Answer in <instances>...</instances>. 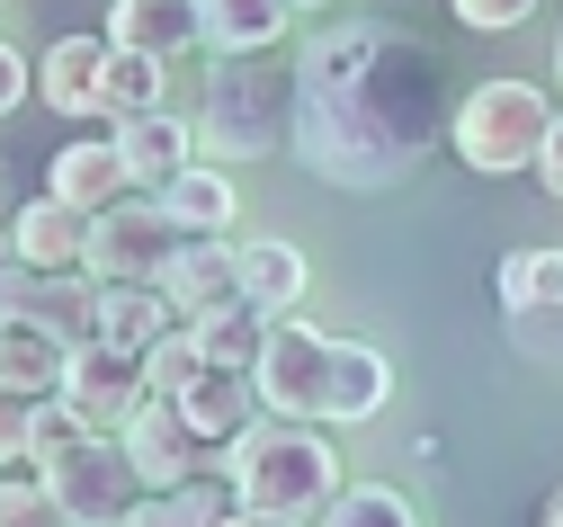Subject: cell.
I'll return each instance as SVG.
<instances>
[{
    "instance_id": "26",
    "label": "cell",
    "mask_w": 563,
    "mask_h": 527,
    "mask_svg": "<svg viewBox=\"0 0 563 527\" xmlns=\"http://www.w3.org/2000/svg\"><path fill=\"white\" fill-rule=\"evenodd\" d=\"M170 108V63L162 54H108V125L162 117Z\"/></svg>"
},
{
    "instance_id": "38",
    "label": "cell",
    "mask_w": 563,
    "mask_h": 527,
    "mask_svg": "<svg viewBox=\"0 0 563 527\" xmlns=\"http://www.w3.org/2000/svg\"><path fill=\"white\" fill-rule=\"evenodd\" d=\"M296 10H322V0H296Z\"/></svg>"
},
{
    "instance_id": "27",
    "label": "cell",
    "mask_w": 563,
    "mask_h": 527,
    "mask_svg": "<svg viewBox=\"0 0 563 527\" xmlns=\"http://www.w3.org/2000/svg\"><path fill=\"white\" fill-rule=\"evenodd\" d=\"M501 305H510V314H563V251H554V242L501 260Z\"/></svg>"
},
{
    "instance_id": "23",
    "label": "cell",
    "mask_w": 563,
    "mask_h": 527,
    "mask_svg": "<svg viewBox=\"0 0 563 527\" xmlns=\"http://www.w3.org/2000/svg\"><path fill=\"white\" fill-rule=\"evenodd\" d=\"M206 54H277L296 36V0H197Z\"/></svg>"
},
{
    "instance_id": "34",
    "label": "cell",
    "mask_w": 563,
    "mask_h": 527,
    "mask_svg": "<svg viewBox=\"0 0 563 527\" xmlns=\"http://www.w3.org/2000/svg\"><path fill=\"white\" fill-rule=\"evenodd\" d=\"M537 179H545V197H563V117H554V134H545V162H537Z\"/></svg>"
},
{
    "instance_id": "9",
    "label": "cell",
    "mask_w": 563,
    "mask_h": 527,
    "mask_svg": "<svg viewBox=\"0 0 563 527\" xmlns=\"http://www.w3.org/2000/svg\"><path fill=\"white\" fill-rule=\"evenodd\" d=\"M10 268L63 277V268H90V206L73 197H27L10 215Z\"/></svg>"
},
{
    "instance_id": "25",
    "label": "cell",
    "mask_w": 563,
    "mask_h": 527,
    "mask_svg": "<svg viewBox=\"0 0 563 527\" xmlns=\"http://www.w3.org/2000/svg\"><path fill=\"white\" fill-rule=\"evenodd\" d=\"M305 286H313V268L296 242H242V305H260L268 322H296Z\"/></svg>"
},
{
    "instance_id": "12",
    "label": "cell",
    "mask_w": 563,
    "mask_h": 527,
    "mask_svg": "<svg viewBox=\"0 0 563 527\" xmlns=\"http://www.w3.org/2000/svg\"><path fill=\"white\" fill-rule=\"evenodd\" d=\"M10 314L19 322H45L54 340H90L99 331V277L90 268H63V277H36V268H10Z\"/></svg>"
},
{
    "instance_id": "4",
    "label": "cell",
    "mask_w": 563,
    "mask_h": 527,
    "mask_svg": "<svg viewBox=\"0 0 563 527\" xmlns=\"http://www.w3.org/2000/svg\"><path fill=\"white\" fill-rule=\"evenodd\" d=\"M554 99L537 90V81H474L465 99H456V125H448V143H456V162L474 171V179H510V171H537L545 162V134H554Z\"/></svg>"
},
{
    "instance_id": "33",
    "label": "cell",
    "mask_w": 563,
    "mask_h": 527,
    "mask_svg": "<svg viewBox=\"0 0 563 527\" xmlns=\"http://www.w3.org/2000/svg\"><path fill=\"white\" fill-rule=\"evenodd\" d=\"M27 99V45H0V108Z\"/></svg>"
},
{
    "instance_id": "1",
    "label": "cell",
    "mask_w": 563,
    "mask_h": 527,
    "mask_svg": "<svg viewBox=\"0 0 563 527\" xmlns=\"http://www.w3.org/2000/svg\"><path fill=\"white\" fill-rule=\"evenodd\" d=\"M456 108L439 81V54L411 28L385 19H340L305 45V117H296V162L349 197H385L448 143Z\"/></svg>"
},
{
    "instance_id": "35",
    "label": "cell",
    "mask_w": 563,
    "mask_h": 527,
    "mask_svg": "<svg viewBox=\"0 0 563 527\" xmlns=\"http://www.w3.org/2000/svg\"><path fill=\"white\" fill-rule=\"evenodd\" d=\"M537 527H563V483L545 492V509H537Z\"/></svg>"
},
{
    "instance_id": "31",
    "label": "cell",
    "mask_w": 563,
    "mask_h": 527,
    "mask_svg": "<svg viewBox=\"0 0 563 527\" xmlns=\"http://www.w3.org/2000/svg\"><path fill=\"white\" fill-rule=\"evenodd\" d=\"M0 527H63L54 492H45V465H10V492H0Z\"/></svg>"
},
{
    "instance_id": "13",
    "label": "cell",
    "mask_w": 563,
    "mask_h": 527,
    "mask_svg": "<svg viewBox=\"0 0 563 527\" xmlns=\"http://www.w3.org/2000/svg\"><path fill=\"white\" fill-rule=\"evenodd\" d=\"M179 411H188V429H197L206 447H233L251 420H268V403H260V375H251V366H216V358H206V375L179 394Z\"/></svg>"
},
{
    "instance_id": "18",
    "label": "cell",
    "mask_w": 563,
    "mask_h": 527,
    "mask_svg": "<svg viewBox=\"0 0 563 527\" xmlns=\"http://www.w3.org/2000/svg\"><path fill=\"white\" fill-rule=\"evenodd\" d=\"M108 134H117V153H125V171H134V188H144V197H162V188L206 153L197 125H179L170 108H162V117H125V125H108Z\"/></svg>"
},
{
    "instance_id": "14",
    "label": "cell",
    "mask_w": 563,
    "mask_h": 527,
    "mask_svg": "<svg viewBox=\"0 0 563 527\" xmlns=\"http://www.w3.org/2000/svg\"><path fill=\"white\" fill-rule=\"evenodd\" d=\"M162 295L179 305V322H206V314L242 305V242H233V233H224V242H188V251L170 260Z\"/></svg>"
},
{
    "instance_id": "6",
    "label": "cell",
    "mask_w": 563,
    "mask_h": 527,
    "mask_svg": "<svg viewBox=\"0 0 563 527\" xmlns=\"http://www.w3.org/2000/svg\"><path fill=\"white\" fill-rule=\"evenodd\" d=\"M45 492H54L63 527H125V509L144 501V474H134L125 438H81L73 457L45 465Z\"/></svg>"
},
{
    "instance_id": "7",
    "label": "cell",
    "mask_w": 563,
    "mask_h": 527,
    "mask_svg": "<svg viewBox=\"0 0 563 527\" xmlns=\"http://www.w3.org/2000/svg\"><path fill=\"white\" fill-rule=\"evenodd\" d=\"M331 358H340L331 331H313V322H277L268 349H260V366H251L268 420H322V403H331Z\"/></svg>"
},
{
    "instance_id": "36",
    "label": "cell",
    "mask_w": 563,
    "mask_h": 527,
    "mask_svg": "<svg viewBox=\"0 0 563 527\" xmlns=\"http://www.w3.org/2000/svg\"><path fill=\"white\" fill-rule=\"evenodd\" d=\"M233 527H296V518H260V509H233Z\"/></svg>"
},
{
    "instance_id": "2",
    "label": "cell",
    "mask_w": 563,
    "mask_h": 527,
    "mask_svg": "<svg viewBox=\"0 0 563 527\" xmlns=\"http://www.w3.org/2000/svg\"><path fill=\"white\" fill-rule=\"evenodd\" d=\"M296 117H305V54H216L206 63V99H197V143L206 162H268L296 153Z\"/></svg>"
},
{
    "instance_id": "22",
    "label": "cell",
    "mask_w": 563,
    "mask_h": 527,
    "mask_svg": "<svg viewBox=\"0 0 563 527\" xmlns=\"http://www.w3.org/2000/svg\"><path fill=\"white\" fill-rule=\"evenodd\" d=\"M162 206H170V223H179L188 242H224L233 215H242V188H233L224 162H188V171L162 188Z\"/></svg>"
},
{
    "instance_id": "37",
    "label": "cell",
    "mask_w": 563,
    "mask_h": 527,
    "mask_svg": "<svg viewBox=\"0 0 563 527\" xmlns=\"http://www.w3.org/2000/svg\"><path fill=\"white\" fill-rule=\"evenodd\" d=\"M554 81H563V45H554Z\"/></svg>"
},
{
    "instance_id": "24",
    "label": "cell",
    "mask_w": 563,
    "mask_h": 527,
    "mask_svg": "<svg viewBox=\"0 0 563 527\" xmlns=\"http://www.w3.org/2000/svg\"><path fill=\"white\" fill-rule=\"evenodd\" d=\"M81 438H90V420L63 394H45V403H10V420H0V457H10V465H54V457H73Z\"/></svg>"
},
{
    "instance_id": "20",
    "label": "cell",
    "mask_w": 563,
    "mask_h": 527,
    "mask_svg": "<svg viewBox=\"0 0 563 527\" xmlns=\"http://www.w3.org/2000/svg\"><path fill=\"white\" fill-rule=\"evenodd\" d=\"M170 331H179V305H170L162 286H99V331L90 340H108L125 358H153Z\"/></svg>"
},
{
    "instance_id": "30",
    "label": "cell",
    "mask_w": 563,
    "mask_h": 527,
    "mask_svg": "<svg viewBox=\"0 0 563 527\" xmlns=\"http://www.w3.org/2000/svg\"><path fill=\"white\" fill-rule=\"evenodd\" d=\"M322 527H420V518H411V501H402V492L358 483V492H340V501H331V518H322Z\"/></svg>"
},
{
    "instance_id": "5",
    "label": "cell",
    "mask_w": 563,
    "mask_h": 527,
    "mask_svg": "<svg viewBox=\"0 0 563 527\" xmlns=\"http://www.w3.org/2000/svg\"><path fill=\"white\" fill-rule=\"evenodd\" d=\"M179 251H188V233L170 223L162 197H117L90 215V277L99 286H162Z\"/></svg>"
},
{
    "instance_id": "19",
    "label": "cell",
    "mask_w": 563,
    "mask_h": 527,
    "mask_svg": "<svg viewBox=\"0 0 563 527\" xmlns=\"http://www.w3.org/2000/svg\"><path fill=\"white\" fill-rule=\"evenodd\" d=\"M233 509H242L233 474L206 465V474H188V483H170V492H144V501L125 509V527H233Z\"/></svg>"
},
{
    "instance_id": "3",
    "label": "cell",
    "mask_w": 563,
    "mask_h": 527,
    "mask_svg": "<svg viewBox=\"0 0 563 527\" xmlns=\"http://www.w3.org/2000/svg\"><path fill=\"white\" fill-rule=\"evenodd\" d=\"M224 474H233L242 509H260V518H296V527H322L331 501L349 492L340 447L322 438V420H251V429L224 447Z\"/></svg>"
},
{
    "instance_id": "16",
    "label": "cell",
    "mask_w": 563,
    "mask_h": 527,
    "mask_svg": "<svg viewBox=\"0 0 563 527\" xmlns=\"http://www.w3.org/2000/svg\"><path fill=\"white\" fill-rule=\"evenodd\" d=\"M45 197H73V206H117V197H144L134 188V171H125V153H117V134H81V143H63L54 153V171H45Z\"/></svg>"
},
{
    "instance_id": "8",
    "label": "cell",
    "mask_w": 563,
    "mask_h": 527,
    "mask_svg": "<svg viewBox=\"0 0 563 527\" xmlns=\"http://www.w3.org/2000/svg\"><path fill=\"white\" fill-rule=\"evenodd\" d=\"M63 403L90 420V438H125V420L153 403V375H144V358H125L108 340H81L73 366H63Z\"/></svg>"
},
{
    "instance_id": "11",
    "label": "cell",
    "mask_w": 563,
    "mask_h": 527,
    "mask_svg": "<svg viewBox=\"0 0 563 527\" xmlns=\"http://www.w3.org/2000/svg\"><path fill=\"white\" fill-rule=\"evenodd\" d=\"M108 36H54L36 54V99L54 117H108Z\"/></svg>"
},
{
    "instance_id": "21",
    "label": "cell",
    "mask_w": 563,
    "mask_h": 527,
    "mask_svg": "<svg viewBox=\"0 0 563 527\" xmlns=\"http://www.w3.org/2000/svg\"><path fill=\"white\" fill-rule=\"evenodd\" d=\"M394 403V358L376 340H340L331 358V403H322V429H349V420H376Z\"/></svg>"
},
{
    "instance_id": "10",
    "label": "cell",
    "mask_w": 563,
    "mask_h": 527,
    "mask_svg": "<svg viewBox=\"0 0 563 527\" xmlns=\"http://www.w3.org/2000/svg\"><path fill=\"white\" fill-rule=\"evenodd\" d=\"M125 457H134V474H144V492H170V483H188V474L216 465V447L188 429L179 403H144V411L125 420Z\"/></svg>"
},
{
    "instance_id": "29",
    "label": "cell",
    "mask_w": 563,
    "mask_h": 527,
    "mask_svg": "<svg viewBox=\"0 0 563 527\" xmlns=\"http://www.w3.org/2000/svg\"><path fill=\"white\" fill-rule=\"evenodd\" d=\"M144 375H153V403H179V394L197 385V375H206V349H197V331L179 322V331H170V340L144 358Z\"/></svg>"
},
{
    "instance_id": "28",
    "label": "cell",
    "mask_w": 563,
    "mask_h": 527,
    "mask_svg": "<svg viewBox=\"0 0 563 527\" xmlns=\"http://www.w3.org/2000/svg\"><path fill=\"white\" fill-rule=\"evenodd\" d=\"M197 331V349L216 358V366H260V349H268V314L260 305H224V314H206V322H188Z\"/></svg>"
},
{
    "instance_id": "32",
    "label": "cell",
    "mask_w": 563,
    "mask_h": 527,
    "mask_svg": "<svg viewBox=\"0 0 563 527\" xmlns=\"http://www.w3.org/2000/svg\"><path fill=\"white\" fill-rule=\"evenodd\" d=\"M456 10V28H474V36H510V28H528L545 0H448Z\"/></svg>"
},
{
    "instance_id": "17",
    "label": "cell",
    "mask_w": 563,
    "mask_h": 527,
    "mask_svg": "<svg viewBox=\"0 0 563 527\" xmlns=\"http://www.w3.org/2000/svg\"><path fill=\"white\" fill-rule=\"evenodd\" d=\"M63 366H73V340H54L45 322L0 314V394H10V403H45V394H63Z\"/></svg>"
},
{
    "instance_id": "15",
    "label": "cell",
    "mask_w": 563,
    "mask_h": 527,
    "mask_svg": "<svg viewBox=\"0 0 563 527\" xmlns=\"http://www.w3.org/2000/svg\"><path fill=\"white\" fill-rule=\"evenodd\" d=\"M117 54H188L206 45V19H197V0H108V28H99Z\"/></svg>"
}]
</instances>
